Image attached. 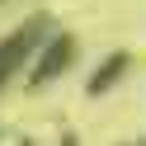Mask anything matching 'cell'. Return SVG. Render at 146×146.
<instances>
[{"mask_svg":"<svg viewBox=\"0 0 146 146\" xmlns=\"http://www.w3.org/2000/svg\"><path fill=\"white\" fill-rule=\"evenodd\" d=\"M33 38H38V24H29V29L19 33V38H10V42H0V80L14 71V61H24V52L33 47Z\"/></svg>","mask_w":146,"mask_h":146,"instance_id":"6da1fadb","label":"cell"},{"mask_svg":"<svg viewBox=\"0 0 146 146\" xmlns=\"http://www.w3.org/2000/svg\"><path fill=\"white\" fill-rule=\"evenodd\" d=\"M66 57H71V38H57V47H52L47 57H42V66L33 71V85H42V80H52V76H57L61 66H66Z\"/></svg>","mask_w":146,"mask_h":146,"instance_id":"7a4b0ae2","label":"cell"},{"mask_svg":"<svg viewBox=\"0 0 146 146\" xmlns=\"http://www.w3.org/2000/svg\"><path fill=\"white\" fill-rule=\"evenodd\" d=\"M123 76V57H113V61H104V71H99L94 80H90V94H99L104 85H113V80Z\"/></svg>","mask_w":146,"mask_h":146,"instance_id":"3957f363","label":"cell"}]
</instances>
